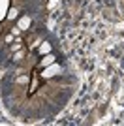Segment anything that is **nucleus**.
Segmentation results:
<instances>
[{"label": "nucleus", "instance_id": "nucleus-3", "mask_svg": "<svg viewBox=\"0 0 124 126\" xmlns=\"http://www.w3.org/2000/svg\"><path fill=\"white\" fill-rule=\"evenodd\" d=\"M53 62H55V57H53V55H49V57L43 58V62H41V64H43V66H47V64H53Z\"/></svg>", "mask_w": 124, "mask_h": 126}, {"label": "nucleus", "instance_id": "nucleus-4", "mask_svg": "<svg viewBox=\"0 0 124 126\" xmlns=\"http://www.w3.org/2000/svg\"><path fill=\"white\" fill-rule=\"evenodd\" d=\"M49 51H51V45H49V43H43L40 47V53H49Z\"/></svg>", "mask_w": 124, "mask_h": 126}, {"label": "nucleus", "instance_id": "nucleus-1", "mask_svg": "<svg viewBox=\"0 0 124 126\" xmlns=\"http://www.w3.org/2000/svg\"><path fill=\"white\" fill-rule=\"evenodd\" d=\"M60 72H62V68L58 66L57 62H53V64H51V68H45V70H43V77H53V75L60 74Z\"/></svg>", "mask_w": 124, "mask_h": 126}, {"label": "nucleus", "instance_id": "nucleus-5", "mask_svg": "<svg viewBox=\"0 0 124 126\" xmlns=\"http://www.w3.org/2000/svg\"><path fill=\"white\" fill-rule=\"evenodd\" d=\"M15 15H17V11H15V10H10V19H13Z\"/></svg>", "mask_w": 124, "mask_h": 126}, {"label": "nucleus", "instance_id": "nucleus-2", "mask_svg": "<svg viewBox=\"0 0 124 126\" xmlns=\"http://www.w3.org/2000/svg\"><path fill=\"white\" fill-rule=\"evenodd\" d=\"M28 25H30V19H28V17H23V19L19 21V26H21V28H28Z\"/></svg>", "mask_w": 124, "mask_h": 126}]
</instances>
